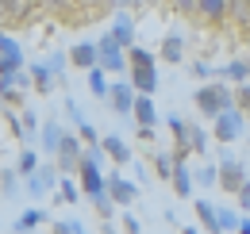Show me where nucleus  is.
Listing matches in <instances>:
<instances>
[{
	"label": "nucleus",
	"mask_w": 250,
	"mask_h": 234,
	"mask_svg": "<svg viewBox=\"0 0 250 234\" xmlns=\"http://www.w3.org/2000/svg\"><path fill=\"white\" fill-rule=\"evenodd\" d=\"M127 73H131V88L135 92H146V96L158 92V65L146 46H135V42L127 46Z\"/></svg>",
	"instance_id": "nucleus-1"
},
{
	"label": "nucleus",
	"mask_w": 250,
	"mask_h": 234,
	"mask_svg": "<svg viewBox=\"0 0 250 234\" xmlns=\"http://www.w3.org/2000/svg\"><path fill=\"white\" fill-rule=\"evenodd\" d=\"M247 135V116L231 104V108H223L216 119H212V138H216L219 146H231V142H239Z\"/></svg>",
	"instance_id": "nucleus-2"
},
{
	"label": "nucleus",
	"mask_w": 250,
	"mask_h": 234,
	"mask_svg": "<svg viewBox=\"0 0 250 234\" xmlns=\"http://www.w3.org/2000/svg\"><path fill=\"white\" fill-rule=\"evenodd\" d=\"M192 104L200 108V116H204V119H216L223 108L235 104V96H231V88H227V85H200V88H192Z\"/></svg>",
	"instance_id": "nucleus-3"
},
{
	"label": "nucleus",
	"mask_w": 250,
	"mask_h": 234,
	"mask_svg": "<svg viewBox=\"0 0 250 234\" xmlns=\"http://www.w3.org/2000/svg\"><path fill=\"white\" fill-rule=\"evenodd\" d=\"M96 65H100L104 73H127V50L112 35H100V39H96Z\"/></svg>",
	"instance_id": "nucleus-4"
},
{
	"label": "nucleus",
	"mask_w": 250,
	"mask_h": 234,
	"mask_svg": "<svg viewBox=\"0 0 250 234\" xmlns=\"http://www.w3.org/2000/svg\"><path fill=\"white\" fill-rule=\"evenodd\" d=\"M243 180H247V169H243V161H235V157L223 150V154H219V165H216V184L223 188V192H235Z\"/></svg>",
	"instance_id": "nucleus-5"
},
{
	"label": "nucleus",
	"mask_w": 250,
	"mask_h": 234,
	"mask_svg": "<svg viewBox=\"0 0 250 234\" xmlns=\"http://www.w3.org/2000/svg\"><path fill=\"white\" fill-rule=\"evenodd\" d=\"M104 192L112 196V204H120V207H131L135 200H139V184L127 180V176H120V173L104 176Z\"/></svg>",
	"instance_id": "nucleus-6"
},
{
	"label": "nucleus",
	"mask_w": 250,
	"mask_h": 234,
	"mask_svg": "<svg viewBox=\"0 0 250 234\" xmlns=\"http://www.w3.org/2000/svg\"><path fill=\"white\" fill-rule=\"evenodd\" d=\"M27 88H31L27 65H20V69H12V73H0V96H4V100H20Z\"/></svg>",
	"instance_id": "nucleus-7"
},
{
	"label": "nucleus",
	"mask_w": 250,
	"mask_h": 234,
	"mask_svg": "<svg viewBox=\"0 0 250 234\" xmlns=\"http://www.w3.org/2000/svg\"><path fill=\"white\" fill-rule=\"evenodd\" d=\"M54 184H58V165H35L31 173H27V192L31 196L54 192Z\"/></svg>",
	"instance_id": "nucleus-8"
},
{
	"label": "nucleus",
	"mask_w": 250,
	"mask_h": 234,
	"mask_svg": "<svg viewBox=\"0 0 250 234\" xmlns=\"http://www.w3.org/2000/svg\"><path fill=\"white\" fill-rule=\"evenodd\" d=\"M108 104H112V112L116 116L131 119V104H135V88H131V81H116V85L108 88V96H104Z\"/></svg>",
	"instance_id": "nucleus-9"
},
{
	"label": "nucleus",
	"mask_w": 250,
	"mask_h": 234,
	"mask_svg": "<svg viewBox=\"0 0 250 234\" xmlns=\"http://www.w3.org/2000/svg\"><path fill=\"white\" fill-rule=\"evenodd\" d=\"M54 161H58L62 173H73L77 161H81V142H77L73 135H65V131H62V142H58V150H54Z\"/></svg>",
	"instance_id": "nucleus-10"
},
{
	"label": "nucleus",
	"mask_w": 250,
	"mask_h": 234,
	"mask_svg": "<svg viewBox=\"0 0 250 234\" xmlns=\"http://www.w3.org/2000/svg\"><path fill=\"white\" fill-rule=\"evenodd\" d=\"M131 119H135L139 127H154V123H158V108H154V100H150L146 92H135V104H131Z\"/></svg>",
	"instance_id": "nucleus-11"
},
{
	"label": "nucleus",
	"mask_w": 250,
	"mask_h": 234,
	"mask_svg": "<svg viewBox=\"0 0 250 234\" xmlns=\"http://www.w3.org/2000/svg\"><path fill=\"white\" fill-rule=\"evenodd\" d=\"M169 180H173V192L181 200H192V173H188L185 157H173V169H169Z\"/></svg>",
	"instance_id": "nucleus-12"
},
{
	"label": "nucleus",
	"mask_w": 250,
	"mask_h": 234,
	"mask_svg": "<svg viewBox=\"0 0 250 234\" xmlns=\"http://www.w3.org/2000/svg\"><path fill=\"white\" fill-rule=\"evenodd\" d=\"M108 35H112V39H116V42L127 50V46L135 42V23H131V16L116 12V16H112V27H108Z\"/></svg>",
	"instance_id": "nucleus-13"
},
{
	"label": "nucleus",
	"mask_w": 250,
	"mask_h": 234,
	"mask_svg": "<svg viewBox=\"0 0 250 234\" xmlns=\"http://www.w3.org/2000/svg\"><path fill=\"white\" fill-rule=\"evenodd\" d=\"M35 8V0H0V23H16V20H27Z\"/></svg>",
	"instance_id": "nucleus-14"
},
{
	"label": "nucleus",
	"mask_w": 250,
	"mask_h": 234,
	"mask_svg": "<svg viewBox=\"0 0 250 234\" xmlns=\"http://www.w3.org/2000/svg\"><path fill=\"white\" fill-rule=\"evenodd\" d=\"M100 150H104V157H112L116 165H127V161H131V150H127V142L120 135H104V138H100Z\"/></svg>",
	"instance_id": "nucleus-15"
},
{
	"label": "nucleus",
	"mask_w": 250,
	"mask_h": 234,
	"mask_svg": "<svg viewBox=\"0 0 250 234\" xmlns=\"http://www.w3.org/2000/svg\"><path fill=\"white\" fill-rule=\"evenodd\" d=\"M65 61H73L77 69H93L96 65V42H77V46L65 54Z\"/></svg>",
	"instance_id": "nucleus-16"
},
{
	"label": "nucleus",
	"mask_w": 250,
	"mask_h": 234,
	"mask_svg": "<svg viewBox=\"0 0 250 234\" xmlns=\"http://www.w3.org/2000/svg\"><path fill=\"white\" fill-rule=\"evenodd\" d=\"M192 12H200L204 20L219 23V20L227 16V0H192Z\"/></svg>",
	"instance_id": "nucleus-17"
},
{
	"label": "nucleus",
	"mask_w": 250,
	"mask_h": 234,
	"mask_svg": "<svg viewBox=\"0 0 250 234\" xmlns=\"http://www.w3.org/2000/svg\"><path fill=\"white\" fill-rule=\"evenodd\" d=\"M58 200H62V204H81V184H77L73 173L58 176Z\"/></svg>",
	"instance_id": "nucleus-18"
},
{
	"label": "nucleus",
	"mask_w": 250,
	"mask_h": 234,
	"mask_svg": "<svg viewBox=\"0 0 250 234\" xmlns=\"http://www.w3.org/2000/svg\"><path fill=\"white\" fill-rule=\"evenodd\" d=\"M27 73H31V88H35V92H42V96H50V81H54V73H50V65H46V61H39V65H31Z\"/></svg>",
	"instance_id": "nucleus-19"
},
{
	"label": "nucleus",
	"mask_w": 250,
	"mask_h": 234,
	"mask_svg": "<svg viewBox=\"0 0 250 234\" xmlns=\"http://www.w3.org/2000/svg\"><path fill=\"white\" fill-rule=\"evenodd\" d=\"M181 54H185V39H181V35H166V39H162V61L177 65Z\"/></svg>",
	"instance_id": "nucleus-20"
},
{
	"label": "nucleus",
	"mask_w": 250,
	"mask_h": 234,
	"mask_svg": "<svg viewBox=\"0 0 250 234\" xmlns=\"http://www.w3.org/2000/svg\"><path fill=\"white\" fill-rule=\"evenodd\" d=\"M58 142H62V123L58 119H50V123H42V150L54 157V150H58Z\"/></svg>",
	"instance_id": "nucleus-21"
},
{
	"label": "nucleus",
	"mask_w": 250,
	"mask_h": 234,
	"mask_svg": "<svg viewBox=\"0 0 250 234\" xmlns=\"http://www.w3.org/2000/svg\"><path fill=\"white\" fill-rule=\"evenodd\" d=\"M42 223H46V211H42V207H27L12 227H16V231H35V227H42Z\"/></svg>",
	"instance_id": "nucleus-22"
},
{
	"label": "nucleus",
	"mask_w": 250,
	"mask_h": 234,
	"mask_svg": "<svg viewBox=\"0 0 250 234\" xmlns=\"http://www.w3.org/2000/svg\"><path fill=\"white\" fill-rule=\"evenodd\" d=\"M192 207H196V219H200V227L216 234V204H208V200L200 196V200H192Z\"/></svg>",
	"instance_id": "nucleus-23"
},
{
	"label": "nucleus",
	"mask_w": 250,
	"mask_h": 234,
	"mask_svg": "<svg viewBox=\"0 0 250 234\" xmlns=\"http://www.w3.org/2000/svg\"><path fill=\"white\" fill-rule=\"evenodd\" d=\"M239 227V207H216V234Z\"/></svg>",
	"instance_id": "nucleus-24"
},
{
	"label": "nucleus",
	"mask_w": 250,
	"mask_h": 234,
	"mask_svg": "<svg viewBox=\"0 0 250 234\" xmlns=\"http://www.w3.org/2000/svg\"><path fill=\"white\" fill-rule=\"evenodd\" d=\"M85 73H89V88H93V96H100V100H104V96H108V73H104L100 65L85 69Z\"/></svg>",
	"instance_id": "nucleus-25"
},
{
	"label": "nucleus",
	"mask_w": 250,
	"mask_h": 234,
	"mask_svg": "<svg viewBox=\"0 0 250 234\" xmlns=\"http://www.w3.org/2000/svg\"><path fill=\"white\" fill-rule=\"evenodd\" d=\"M188 150H192V154H204V150H208V131L196 127V123H188Z\"/></svg>",
	"instance_id": "nucleus-26"
},
{
	"label": "nucleus",
	"mask_w": 250,
	"mask_h": 234,
	"mask_svg": "<svg viewBox=\"0 0 250 234\" xmlns=\"http://www.w3.org/2000/svg\"><path fill=\"white\" fill-rule=\"evenodd\" d=\"M223 77H231V81H247V77H250V61H243V58L227 61V65H223Z\"/></svg>",
	"instance_id": "nucleus-27"
},
{
	"label": "nucleus",
	"mask_w": 250,
	"mask_h": 234,
	"mask_svg": "<svg viewBox=\"0 0 250 234\" xmlns=\"http://www.w3.org/2000/svg\"><path fill=\"white\" fill-rule=\"evenodd\" d=\"M231 96H235V108L243 116H250V85L247 81H239V88H231Z\"/></svg>",
	"instance_id": "nucleus-28"
},
{
	"label": "nucleus",
	"mask_w": 250,
	"mask_h": 234,
	"mask_svg": "<svg viewBox=\"0 0 250 234\" xmlns=\"http://www.w3.org/2000/svg\"><path fill=\"white\" fill-rule=\"evenodd\" d=\"M77 123V131H81V138H85V146H100V135H96V127L89 123V119L81 116V119H73Z\"/></svg>",
	"instance_id": "nucleus-29"
},
{
	"label": "nucleus",
	"mask_w": 250,
	"mask_h": 234,
	"mask_svg": "<svg viewBox=\"0 0 250 234\" xmlns=\"http://www.w3.org/2000/svg\"><path fill=\"white\" fill-rule=\"evenodd\" d=\"M227 12L235 16V23H250V0H227Z\"/></svg>",
	"instance_id": "nucleus-30"
},
{
	"label": "nucleus",
	"mask_w": 250,
	"mask_h": 234,
	"mask_svg": "<svg viewBox=\"0 0 250 234\" xmlns=\"http://www.w3.org/2000/svg\"><path fill=\"white\" fill-rule=\"evenodd\" d=\"M231 196H235V207H239V211H250V180H243Z\"/></svg>",
	"instance_id": "nucleus-31"
},
{
	"label": "nucleus",
	"mask_w": 250,
	"mask_h": 234,
	"mask_svg": "<svg viewBox=\"0 0 250 234\" xmlns=\"http://www.w3.org/2000/svg\"><path fill=\"white\" fill-rule=\"evenodd\" d=\"M54 231H62V234H81L85 231V223L81 219H58V223H50Z\"/></svg>",
	"instance_id": "nucleus-32"
},
{
	"label": "nucleus",
	"mask_w": 250,
	"mask_h": 234,
	"mask_svg": "<svg viewBox=\"0 0 250 234\" xmlns=\"http://www.w3.org/2000/svg\"><path fill=\"white\" fill-rule=\"evenodd\" d=\"M35 165H39V157H35V150H20V169H16V173H31Z\"/></svg>",
	"instance_id": "nucleus-33"
},
{
	"label": "nucleus",
	"mask_w": 250,
	"mask_h": 234,
	"mask_svg": "<svg viewBox=\"0 0 250 234\" xmlns=\"http://www.w3.org/2000/svg\"><path fill=\"white\" fill-rule=\"evenodd\" d=\"M154 169H158V176H162V180H169V169H173V154H158V157H154Z\"/></svg>",
	"instance_id": "nucleus-34"
},
{
	"label": "nucleus",
	"mask_w": 250,
	"mask_h": 234,
	"mask_svg": "<svg viewBox=\"0 0 250 234\" xmlns=\"http://www.w3.org/2000/svg\"><path fill=\"white\" fill-rule=\"evenodd\" d=\"M192 77L212 81V77H216V65H212V61H192Z\"/></svg>",
	"instance_id": "nucleus-35"
},
{
	"label": "nucleus",
	"mask_w": 250,
	"mask_h": 234,
	"mask_svg": "<svg viewBox=\"0 0 250 234\" xmlns=\"http://www.w3.org/2000/svg\"><path fill=\"white\" fill-rule=\"evenodd\" d=\"M23 65V54H0V73H12Z\"/></svg>",
	"instance_id": "nucleus-36"
},
{
	"label": "nucleus",
	"mask_w": 250,
	"mask_h": 234,
	"mask_svg": "<svg viewBox=\"0 0 250 234\" xmlns=\"http://www.w3.org/2000/svg\"><path fill=\"white\" fill-rule=\"evenodd\" d=\"M0 54H23V46H20L12 35H4V31H0Z\"/></svg>",
	"instance_id": "nucleus-37"
},
{
	"label": "nucleus",
	"mask_w": 250,
	"mask_h": 234,
	"mask_svg": "<svg viewBox=\"0 0 250 234\" xmlns=\"http://www.w3.org/2000/svg\"><path fill=\"white\" fill-rule=\"evenodd\" d=\"M20 119H23V123H16V131H23V135H31L35 127H39V116H35V112H23Z\"/></svg>",
	"instance_id": "nucleus-38"
},
{
	"label": "nucleus",
	"mask_w": 250,
	"mask_h": 234,
	"mask_svg": "<svg viewBox=\"0 0 250 234\" xmlns=\"http://www.w3.org/2000/svg\"><path fill=\"white\" fill-rule=\"evenodd\" d=\"M46 65H50V73H54V81H58V77H62V69H65V54H50Z\"/></svg>",
	"instance_id": "nucleus-39"
},
{
	"label": "nucleus",
	"mask_w": 250,
	"mask_h": 234,
	"mask_svg": "<svg viewBox=\"0 0 250 234\" xmlns=\"http://www.w3.org/2000/svg\"><path fill=\"white\" fill-rule=\"evenodd\" d=\"M124 231H131V234H139L143 231V223L135 219V215H124Z\"/></svg>",
	"instance_id": "nucleus-40"
},
{
	"label": "nucleus",
	"mask_w": 250,
	"mask_h": 234,
	"mask_svg": "<svg viewBox=\"0 0 250 234\" xmlns=\"http://www.w3.org/2000/svg\"><path fill=\"white\" fill-rule=\"evenodd\" d=\"M200 180H204V188H208V184H216V165H204V173H200Z\"/></svg>",
	"instance_id": "nucleus-41"
},
{
	"label": "nucleus",
	"mask_w": 250,
	"mask_h": 234,
	"mask_svg": "<svg viewBox=\"0 0 250 234\" xmlns=\"http://www.w3.org/2000/svg\"><path fill=\"white\" fill-rule=\"evenodd\" d=\"M4 192L16 196V173H4Z\"/></svg>",
	"instance_id": "nucleus-42"
},
{
	"label": "nucleus",
	"mask_w": 250,
	"mask_h": 234,
	"mask_svg": "<svg viewBox=\"0 0 250 234\" xmlns=\"http://www.w3.org/2000/svg\"><path fill=\"white\" fill-rule=\"evenodd\" d=\"M173 8L177 12H192V0H173Z\"/></svg>",
	"instance_id": "nucleus-43"
},
{
	"label": "nucleus",
	"mask_w": 250,
	"mask_h": 234,
	"mask_svg": "<svg viewBox=\"0 0 250 234\" xmlns=\"http://www.w3.org/2000/svg\"><path fill=\"white\" fill-rule=\"evenodd\" d=\"M235 231H243V234H250V219H243V215H239V227H235Z\"/></svg>",
	"instance_id": "nucleus-44"
},
{
	"label": "nucleus",
	"mask_w": 250,
	"mask_h": 234,
	"mask_svg": "<svg viewBox=\"0 0 250 234\" xmlns=\"http://www.w3.org/2000/svg\"><path fill=\"white\" fill-rule=\"evenodd\" d=\"M247 127H250V123H247Z\"/></svg>",
	"instance_id": "nucleus-45"
}]
</instances>
